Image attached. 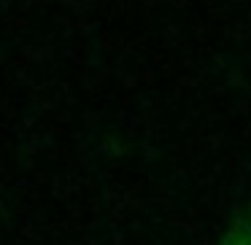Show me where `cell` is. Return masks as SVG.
I'll return each instance as SVG.
<instances>
[{"label": "cell", "instance_id": "1", "mask_svg": "<svg viewBox=\"0 0 251 245\" xmlns=\"http://www.w3.org/2000/svg\"><path fill=\"white\" fill-rule=\"evenodd\" d=\"M219 245H251V205L235 213V218L219 237Z\"/></svg>", "mask_w": 251, "mask_h": 245}]
</instances>
